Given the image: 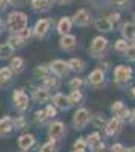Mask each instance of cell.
<instances>
[{
	"label": "cell",
	"instance_id": "2e32d148",
	"mask_svg": "<svg viewBox=\"0 0 135 152\" xmlns=\"http://www.w3.org/2000/svg\"><path fill=\"white\" fill-rule=\"evenodd\" d=\"M59 46L65 49V50H70V49H75L76 47V37H73V35H62V38H61V41H59Z\"/></svg>",
	"mask_w": 135,
	"mask_h": 152
},
{
	"label": "cell",
	"instance_id": "7402d4cb",
	"mask_svg": "<svg viewBox=\"0 0 135 152\" xmlns=\"http://www.w3.org/2000/svg\"><path fill=\"white\" fill-rule=\"evenodd\" d=\"M67 64H68L70 70H73V72H82L85 69V62L79 58H71Z\"/></svg>",
	"mask_w": 135,
	"mask_h": 152
},
{
	"label": "cell",
	"instance_id": "d4e9b609",
	"mask_svg": "<svg viewBox=\"0 0 135 152\" xmlns=\"http://www.w3.org/2000/svg\"><path fill=\"white\" fill-rule=\"evenodd\" d=\"M12 49L8 43H5V44H0V59H8L11 55H12Z\"/></svg>",
	"mask_w": 135,
	"mask_h": 152
},
{
	"label": "cell",
	"instance_id": "3957f363",
	"mask_svg": "<svg viewBox=\"0 0 135 152\" xmlns=\"http://www.w3.org/2000/svg\"><path fill=\"white\" fill-rule=\"evenodd\" d=\"M106 47H108V40L106 38L96 37L93 40V43H91V46H90V53H91V56H100L106 50Z\"/></svg>",
	"mask_w": 135,
	"mask_h": 152
},
{
	"label": "cell",
	"instance_id": "4fadbf2b",
	"mask_svg": "<svg viewBox=\"0 0 135 152\" xmlns=\"http://www.w3.org/2000/svg\"><path fill=\"white\" fill-rule=\"evenodd\" d=\"M30 6H32V9L36 11V12H46V11L50 9L52 0H32Z\"/></svg>",
	"mask_w": 135,
	"mask_h": 152
},
{
	"label": "cell",
	"instance_id": "f546056e",
	"mask_svg": "<svg viewBox=\"0 0 135 152\" xmlns=\"http://www.w3.org/2000/svg\"><path fill=\"white\" fill-rule=\"evenodd\" d=\"M128 49H129V43L126 40H118L115 43V50H118V52H126Z\"/></svg>",
	"mask_w": 135,
	"mask_h": 152
},
{
	"label": "cell",
	"instance_id": "8fae6325",
	"mask_svg": "<svg viewBox=\"0 0 135 152\" xmlns=\"http://www.w3.org/2000/svg\"><path fill=\"white\" fill-rule=\"evenodd\" d=\"M112 28H114V24H112V21L109 20L108 17H100V18L96 20V29L97 31H100V32H111Z\"/></svg>",
	"mask_w": 135,
	"mask_h": 152
},
{
	"label": "cell",
	"instance_id": "cb8c5ba5",
	"mask_svg": "<svg viewBox=\"0 0 135 152\" xmlns=\"http://www.w3.org/2000/svg\"><path fill=\"white\" fill-rule=\"evenodd\" d=\"M12 79V70L9 67H5L0 70V85H5Z\"/></svg>",
	"mask_w": 135,
	"mask_h": 152
},
{
	"label": "cell",
	"instance_id": "7c38bea8",
	"mask_svg": "<svg viewBox=\"0 0 135 152\" xmlns=\"http://www.w3.org/2000/svg\"><path fill=\"white\" fill-rule=\"evenodd\" d=\"M33 145H35V137H33L32 134H23V135L18 138V146H20V149H23V151H29Z\"/></svg>",
	"mask_w": 135,
	"mask_h": 152
},
{
	"label": "cell",
	"instance_id": "e575fe53",
	"mask_svg": "<svg viewBox=\"0 0 135 152\" xmlns=\"http://www.w3.org/2000/svg\"><path fill=\"white\" fill-rule=\"evenodd\" d=\"M123 108H125V107H123V104H121L120 100L111 105V111H112V113H115V114H118V113H120L121 110H123Z\"/></svg>",
	"mask_w": 135,
	"mask_h": 152
},
{
	"label": "cell",
	"instance_id": "d6986e66",
	"mask_svg": "<svg viewBox=\"0 0 135 152\" xmlns=\"http://www.w3.org/2000/svg\"><path fill=\"white\" fill-rule=\"evenodd\" d=\"M53 104H55V107L59 108V110H67V108L70 107L68 97H65L64 94H61V93H58V94L53 96Z\"/></svg>",
	"mask_w": 135,
	"mask_h": 152
},
{
	"label": "cell",
	"instance_id": "52a82bcc",
	"mask_svg": "<svg viewBox=\"0 0 135 152\" xmlns=\"http://www.w3.org/2000/svg\"><path fill=\"white\" fill-rule=\"evenodd\" d=\"M90 14L87 9H79L75 12V15H73V21H75L76 26H81V28H85L90 24Z\"/></svg>",
	"mask_w": 135,
	"mask_h": 152
},
{
	"label": "cell",
	"instance_id": "603a6c76",
	"mask_svg": "<svg viewBox=\"0 0 135 152\" xmlns=\"http://www.w3.org/2000/svg\"><path fill=\"white\" fill-rule=\"evenodd\" d=\"M11 70L12 72H15V73H21L23 72V69H24V61H23V58H20V56H15V58H12V61H11Z\"/></svg>",
	"mask_w": 135,
	"mask_h": 152
},
{
	"label": "cell",
	"instance_id": "74e56055",
	"mask_svg": "<svg viewBox=\"0 0 135 152\" xmlns=\"http://www.w3.org/2000/svg\"><path fill=\"white\" fill-rule=\"evenodd\" d=\"M125 53H126V56H128V58H131V59H135V46H132V47L129 46V49L126 50Z\"/></svg>",
	"mask_w": 135,
	"mask_h": 152
},
{
	"label": "cell",
	"instance_id": "d590c367",
	"mask_svg": "<svg viewBox=\"0 0 135 152\" xmlns=\"http://www.w3.org/2000/svg\"><path fill=\"white\" fill-rule=\"evenodd\" d=\"M35 116H36V120H38V122H46V119H47V114H46V111H36V114H35Z\"/></svg>",
	"mask_w": 135,
	"mask_h": 152
},
{
	"label": "cell",
	"instance_id": "f35d334b",
	"mask_svg": "<svg viewBox=\"0 0 135 152\" xmlns=\"http://www.w3.org/2000/svg\"><path fill=\"white\" fill-rule=\"evenodd\" d=\"M111 152H126V151H125V146H123V145L117 143V145H114V146L111 148Z\"/></svg>",
	"mask_w": 135,
	"mask_h": 152
},
{
	"label": "cell",
	"instance_id": "7dc6e473",
	"mask_svg": "<svg viewBox=\"0 0 135 152\" xmlns=\"http://www.w3.org/2000/svg\"><path fill=\"white\" fill-rule=\"evenodd\" d=\"M2 29H3V21L0 20V34H2Z\"/></svg>",
	"mask_w": 135,
	"mask_h": 152
},
{
	"label": "cell",
	"instance_id": "d6a6232c",
	"mask_svg": "<svg viewBox=\"0 0 135 152\" xmlns=\"http://www.w3.org/2000/svg\"><path fill=\"white\" fill-rule=\"evenodd\" d=\"M85 146H87V142H85L83 138H79L75 143V146H73V151H85Z\"/></svg>",
	"mask_w": 135,
	"mask_h": 152
},
{
	"label": "cell",
	"instance_id": "ba28073f",
	"mask_svg": "<svg viewBox=\"0 0 135 152\" xmlns=\"http://www.w3.org/2000/svg\"><path fill=\"white\" fill-rule=\"evenodd\" d=\"M132 76V69L128 66H118L114 72V78L117 82H128Z\"/></svg>",
	"mask_w": 135,
	"mask_h": 152
},
{
	"label": "cell",
	"instance_id": "ffe728a7",
	"mask_svg": "<svg viewBox=\"0 0 135 152\" xmlns=\"http://www.w3.org/2000/svg\"><path fill=\"white\" fill-rule=\"evenodd\" d=\"M90 82L93 84V85H100L102 82H103V79H105V73L100 70V69H96L91 75H90Z\"/></svg>",
	"mask_w": 135,
	"mask_h": 152
},
{
	"label": "cell",
	"instance_id": "e0dca14e",
	"mask_svg": "<svg viewBox=\"0 0 135 152\" xmlns=\"http://www.w3.org/2000/svg\"><path fill=\"white\" fill-rule=\"evenodd\" d=\"M121 35L125 37V40H132L135 37V23L128 21L121 26Z\"/></svg>",
	"mask_w": 135,
	"mask_h": 152
},
{
	"label": "cell",
	"instance_id": "9a60e30c",
	"mask_svg": "<svg viewBox=\"0 0 135 152\" xmlns=\"http://www.w3.org/2000/svg\"><path fill=\"white\" fill-rule=\"evenodd\" d=\"M33 97L36 102H40V104H46L50 100V93H49L47 88H36V90L33 91Z\"/></svg>",
	"mask_w": 135,
	"mask_h": 152
},
{
	"label": "cell",
	"instance_id": "6da1fadb",
	"mask_svg": "<svg viewBox=\"0 0 135 152\" xmlns=\"http://www.w3.org/2000/svg\"><path fill=\"white\" fill-rule=\"evenodd\" d=\"M26 28H28V15L24 14V12L14 11L8 15V29L11 32L18 34Z\"/></svg>",
	"mask_w": 135,
	"mask_h": 152
},
{
	"label": "cell",
	"instance_id": "60d3db41",
	"mask_svg": "<svg viewBox=\"0 0 135 152\" xmlns=\"http://www.w3.org/2000/svg\"><path fill=\"white\" fill-rule=\"evenodd\" d=\"M91 149H93V152H103L105 151V145L100 142V143H97L96 146H93Z\"/></svg>",
	"mask_w": 135,
	"mask_h": 152
},
{
	"label": "cell",
	"instance_id": "4dcf8cb0",
	"mask_svg": "<svg viewBox=\"0 0 135 152\" xmlns=\"http://www.w3.org/2000/svg\"><path fill=\"white\" fill-rule=\"evenodd\" d=\"M40 152H56V146H55V142H49L46 145H43L40 148Z\"/></svg>",
	"mask_w": 135,
	"mask_h": 152
},
{
	"label": "cell",
	"instance_id": "f6af8a7d",
	"mask_svg": "<svg viewBox=\"0 0 135 152\" xmlns=\"http://www.w3.org/2000/svg\"><path fill=\"white\" fill-rule=\"evenodd\" d=\"M8 2H9V3H12V5H21V3L24 2V0H8Z\"/></svg>",
	"mask_w": 135,
	"mask_h": 152
},
{
	"label": "cell",
	"instance_id": "f907efd6",
	"mask_svg": "<svg viewBox=\"0 0 135 152\" xmlns=\"http://www.w3.org/2000/svg\"><path fill=\"white\" fill-rule=\"evenodd\" d=\"M132 93H134V96H135V87H134V91H132Z\"/></svg>",
	"mask_w": 135,
	"mask_h": 152
},
{
	"label": "cell",
	"instance_id": "277c9868",
	"mask_svg": "<svg viewBox=\"0 0 135 152\" xmlns=\"http://www.w3.org/2000/svg\"><path fill=\"white\" fill-rule=\"evenodd\" d=\"M65 134V126L62 122H53L49 128V137H50L52 142H56V140H61Z\"/></svg>",
	"mask_w": 135,
	"mask_h": 152
},
{
	"label": "cell",
	"instance_id": "ab89813d",
	"mask_svg": "<svg viewBox=\"0 0 135 152\" xmlns=\"http://www.w3.org/2000/svg\"><path fill=\"white\" fill-rule=\"evenodd\" d=\"M46 114H47V117H53V116H56V110L50 105V107L46 108Z\"/></svg>",
	"mask_w": 135,
	"mask_h": 152
},
{
	"label": "cell",
	"instance_id": "c3c4849f",
	"mask_svg": "<svg viewBox=\"0 0 135 152\" xmlns=\"http://www.w3.org/2000/svg\"><path fill=\"white\" fill-rule=\"evenodd\" d=\"M126 152H135V146H134V148H129Z\"/></svg>",
	"mask_w": 135,
	"mask_h": 152
},
{
	"label": "cell",
	"instance_id": "5b68a950",
	"mask_svg": "<svg viewBox=\"0 0 135 152\" xmlns=\"http://www.w3.org/2000/svg\"><path fill=\"white\" fill-rule=\"evenodd\" d=\"M50 24H52V21L49 20V18L38 20V21H36V24H35V28H33V35L36 38H44L46 34L49 32V29H50Z\"/></svg>",
	"mask_w": 135,
	"mask_h": 152
},
{
	"label": "cell",
	"instance_id": "484cf974",
	"mask_svg": "<svg viewBox=\"0 0 135 152\" xmlns=\"http://www.w3.org/2000/svg\"><path fill=\"white\" fill-rule=\"evenodd\" d=\"M49 72H50V69H49L47 66H38L35 69L33 75L36 76V78H40V79H44V78L49 76Z\"/></svg>",
	"mask_w": 135,
	"mask_h": 152
},
{
	"label": "cell",
	"instance_id": "7a4b0ae2",
	"mask_svg": "<svg viewBox=\"0 0 135 152\" xmlns=\"http://www.w3.org/2000/svg\"><path fill=\"white\" fill-rule=\"evenodd\" d=\"M88 122H90V113L85 108L78 110L75 113V116H73V126H75L76 129H83Z\"/></svg>",
	"mask_w": 135,
	"mask_h": 152
},
{
	"label": "cell",
	"instance_id": "1f68e13d",
	"mask_svg": "<svg viewBox=\"0 0 135 152\" xmlns=\"http://www.w3.org/2000/svg\"><path fill=\"white\" fill-rule=\"evenodd\" d=\"M82 85H83V81H82L81 78H75V79L70 81V87L73 88V90H79Z\"/></svg>",
	"mask_w": 135,
	"mask_h": 152
},
{
	"label": "cell",
	"instance_id": "8992f818",
	"mask_svg": "<svg viewBox=\"0 0 135 152\" xmlns=\"http://www.w3.org/2000/svg\"><path fill=\"white\" fill-rule=\"evenodd\" d=\"M14 104H15V108L18 111H24L29 105V97L28 94L24 93L23 90H15L14 91Z\"/></svg>",
	"mask_w": 135,
	"mask_h": 152
},
{
	"label": "cell",
	"instance_id": "7bdbcfd3",
	"mask_svg": "<svg viewBox=\"0 0 135 152\" xmlns=\"http://www.w3.org/2000/svg\"><path fill=\"white\" fill-rule=\"evenodd\" d=\"M6 5H8V0H0V12L6 9Z\"/></svg>",
	"mask_w": 135,
	"mask_h": 152
},
{
	"label": "cell",
	"instance_id": "ac0fdd59",
	"mask_svg": "<svg viewBox=\"0 0 135 152\" xmlns=\"http://www.w3.org/2000/svg\"><path fill=\"white\" fill-rule=\"evenodd\" d=\"M71 31V20L68 17H62L58 21V32L61 35H67Z\"/></svg>",
	"mask_w": 135,
	"mask_h": 152
},
{
	"label": "cell",
	"instance_id": "4316f807",
	"mask_svg": "<svg viewBox=\"0 0 135 152\" xmlns=\"http://www.w3.org/2000/svg\"><path fill=\"white\" fill-rule=\"evenodd\" d=\"M82 91H79V90H73L71 91V94L68 96V102H70V105H76V104H79L81 100H82Z\"/></svg>",
	"mask_w": 135,
	"mask_h": 152
},
{
	"label": "cell",
	"instance_id": "44dd1931",
	"mask_svg": "<svg viewBox=\"0 0 135 152\" xmlns=\"http://www.w3.org/2000/svg\"><path fill=\"white\" fill-rule=\"evenodd\" d=\"M24 41H26V40H23V38H21L18 34H14V35L9 37L8 44H9L12 49H21V47L24 46Z\"/></svg>",
	"mask_w": 135,
	"mask_h": 152
},
{
	"label": "cell",
	"instance_id": "83f0119b",
	"mask_svg": "<svg viewBox=\"0 0 135 152\" xmlns=\"http://www.w3.org/2000/svg\"><path fill=\"white\" fill-rule=\"evenodd\" d=\"M44 84H46L49 88H58V87H59V79L55 78V76L49 75L47 78H44Z\"/></svg>",
	"mask_w": 135,
	"mask_h": 152
},
{
	"label": "cell",
	"instance_id": "5bb4252c",
	"mask_svg": "<svg viewBox=\"0 0 135 152\" xmlns=\"http://www.w3.org/2000/svg\"><path fill=\"white\" fill-rule=\"evenodd\" d=\"M120 128H121V120L118 117H112L106 123V134L108 135H115V134H118Z\"/></svg>",
	"mask_w": 135,
	"mask_h": 152
},
{
	"label": "cell",
	"instance_id": "30bf717a",
	"mask_svg": "<svg viewBox=\"0 0 135 152\" xmlns=\"http://www.w3.org/2000/svg\"><path fill=\"white\" fill-rule=\"evenodd\" d=\"M14 129V122H12L11 117H3L0 119V137L9 135Z\"/></svg>",
	"mask_w": 135,
	"mask_h": 152
},
{
	"label": "cell",
	"instance_id": "836d02e7",
	"mask_svg": "<svg viewBox=\"0 0 135 152\" xmlns=\"http://www.w3.org/2000/svg\"><path fill=\"white\" fill-rule=\"evenodd\" d=\"M93 123H94L96 128H100V126L105 123V119H103L102 116H94V117H93Z\"/></svg>",
	"mask_w": 135,
	"mask_h": 152
},
{
	"label": "cell",
	"instance_id": "bcb514c9",
	"mask_svg": "<svg viewBox=\"0 0 135 152\" xmlns=\"http://www.w3.org/2000/svg\"><path fill=\"white\" fill-rule=\"evenodd\" d=\"M131 122H132V125L135 126V110L131 113Z\"/></svg>",
	"mask_w": 135,
	"mask_h": 152
},
{
	"label": "cell",
	"instance_id": "816d5d0a",
	"mask_svg": "<svg viewBox=\"0 0 135 152\" xmlns=\"http://www.w3.org/2000/svg\"><path fill=\"white\" fill-rule=\"evenodd\" d=\"M132 40H134V43H135V37H134V38H132Z\"/></svg>",
	"mask_w": 135,
	"mask_h": 152
},
{
	"label": "cell",
	"instance_id": "681fc988",
	"mask_svg": "<svg viewBox=\"0 0 135 152\" xmlns=\"http://www.w3.org/2000/svg\"><path fill=\"white\" fill-rule=\"evenodd\" d=\"M73 152H85V151H73Z\"/></svg>",
	"mask_w": 135,
	"mask_h": 152
},
{
	"label": "cell",
	"instance_id": "f5cc1de1",
	"mask_svg": "<svg viewBox=\"0 0 135 152\" xmlns=\"http://www.w3.org/2000/svg\"><path fill=\"white\" fill-rule=\"evenodd\" d=\"M134 17H135V14H134Z\"/></svg>",
	"mask_w": 135,
	"mask_h": 152
},
{
	"label": "cell",
	"instance_id": "ee69618b",
	"mask_svg": "<svg viewBox=\"0 0 135 152\" xmlns=\"http://www.w3.org/2000/svg\"><path fill=\"white\" fill-rule=\"evenodd\" d=\"M128 2V0H111V3H114V5H125Z\"/></svg>",
	"mask_w": 135,
	"mask_h": 152
},
{
	"label": "cell",
	"instance_id": "8d00e7d4",
	"mask_svg": "<svg viewBox=\"0 0 135 152\" xmlns=\"http://www.w3.org/2000/svg\"><path fill=\"white\" fill-rule=\"evenodd\" d=\"M15 126H17V129H23L24 128V125H26V120H24L23 117H18V119H15Z\"/></svg>",
	"mask_w": 135,
	"mask_h": 152
},
{
	"label": "cell",
	"instance_id": "b9f144b4",
	"mask_svg": "<svg viewBox=\"0 0 135 152\" xmlns=\"http://www.w3.org/2000/svg\"><path fill=\"white\" fill-rule=\"evenodd\" d=\"M53 3H58V5H68L71 3V0H52Z\"/></svg>",
	"mask_w": 135,
	"mask_h": 152
},
{
	"label": "cell",
	"instance_id": "f1b7e54d",
	"mask_svg": "<svg viewBox=\"0 0 135 152\" xmlns=\"http://www.w3.org/2000/svg\"><path fill=\"white\" fill-rule=\"evenodd\" d=\"M102 140H100V135L97 134V132H94V134H90L88 137H87V145H90V148H93V146H96L97 143H100Z\"/></svg>",
	"mask_w": 135,
	"mask_h": 152
},
{
	"label": "cell",
	"instance_id": "9c48e42d",
	"mask_svg": "<svg viewBox=\"0 0 135 152\" xmlns=\"http://www.w3.org/2000/svg\"><path fill=\"white\" fill-rule=\"evenodd\" d=\"M50 72H53L55 75H58V76H65L67 73H68V70H70V67H68V64L67 62H64V61H53L52 64H50Z\"/></svg>",
	"mask_w": 135,
	"mask_h": 152
}]
</instances>
